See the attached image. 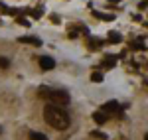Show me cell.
<instances>
[{"mask_svg": "<svg viewBox=\"0 0 148 140\" xmlns=\"http://www.w3.org/2000/svg\"><path fill=\"white\" fill-rule=\"evenodd\" d=\"M116 109H119V103H116V101H111V103H107V105L101 107L103 113H107V111H116Z\"/></svg>", "mask_w": 148, "mask_h": 140, "instance_id": "obj_6", "label": "cell"}, {"mask_svg": "<svg viewBox=\"0 0 148 140\" xmlns=\"http://www.w3.org/2000/svg\"><path fill=\"white\" fill-rule=\"evenodd\" d=\"M40 97L47 99L49 105H57V107H63L69 103V95L65 91H56V89H47V87L40 89Z\"/></svg>", "mask_w": 148, "mask_h": 140, "instance_id": "obj_2", "label": "cell"}, {"mask_svg": "<svg viewBox=\"0 0 148 140\" xmlns=\"http://www.w3.org/2000/svg\"><path fill=\"white\" fill-rule=\"evenodd\" d=\"M0 132H2V128H0Z\"/></svg>", "mask_w": 148, "mask_h": 140, "instance_id": "obj_14", "label": "cell"}, {"mask_svg": "<svg viewBox=\"0 0 148 140\" xmlns=\"http://www.w3.org/2000/svg\"><path fill=\"white\" fill-rule=\"evenodd\" d=\"M20 42L22 44H30V46H42V40L34 38V36H24V38H20Z\"/></svg>", "mask_w": 148, "mask_h": 140, "instance_id": "obj_4", "label": "cell"}, {"mask_svg": "<svg viewBox=\"0 0 148 140\" xmlns=\"http://www.w3.org/2000/svg\"><path fill=\"white\" fill-rule=\"evenodd\" d=\"M91 79H93V81H95V83H99V81H103V75H101V73H99V71H95V73H93V75H91Z\"/></svg>", "mask_w": 148, "mask_h": 140, "instance_id": "obj_10", "label": "cell"}, {"mask_svg": "<svg viewBox=\"0 0 148 140\" xmlns=\"http://www.w3.org/2000/svg\"><path fill=\"white\" fill-rule=\"evenodd\" d=\"M44 118L49 126H53L57 130H65L69 126V115L57 105H49L47 103L46 109H44Z\"/></svg>", "mask_w": 148, "mask_h": 140, "instance_id": "obj_1", "label": "cell"}, {"mask_svg": "<svg viewBox=\"0 0 148 140\" xmlns=\"http://www.w3.org/2000/svg\"><path fill=\"white\" fill-rule=\"evenodd\" d=\"M8 65H10V59L8 57H0V67H2V69H6Z\"/></svg>", "mask_w": 148, "mask_h": 140, "instance_id": "obj_9", "label": "cell"}, {"mask_svg": "<svg viewBox=\"0 0 148 140\" xmlns=\"http://www.w3.org/2000/svg\"><path fill=\"white\" fill-rule=\"evenodd\" d=\"M93 120H95L97 124H103V122H107V113H103V111H97V113H93Z\"/></svg>", "mask_w": 148, "mask_h": 140, "instance_id": "obj_5", "label": "cell"}, {"mask_svg": "<svg viewBox=\"0 0 148 140\" xmlns=\"http://www.w3.org/2000/svg\"><path fill=\"white\" fill-rule=\"evenodd\" d=\"M146 6H148V2H140V4H138V8H140V10H144Z\"/></svg>", "mask_w": 148, "mask_h": 140, "instance_id": "obj_12", "label": "cell"}, {"mask_svg": "<svg viewBox=\"0 0 148 140\" xmlns=\"http://www.w3.org/2000/svg\"><path fill=\"white\" fill-rule=\"evenodd\" d=\"M91 136H93V138H99V140H105V138H107V136H105L103 132H99V130H93Z\"/></svg>", "mask_w": 148, "mask_h": 140, "instance_id": "obj_8", "label": "cell"}, {"mask_svg": "<svg viewBox=\"0 0 148 140\" xmlns=\"http://www.w3.org/2000/svg\"><path fill=\"white\" fill-rule=\"evenodd\" d=\"M144 140H148V134H146V136H144Z\"/></svg>", "mask_w": 148, "mask_h": 140, "instance_id": "obj_13", "label": "cell"}, {"mask_svg": "<svg viewBox=\"0 0 148 140\" xmlns=\"http://www.w3.org/2000/svg\"><path fill=\"white\" fill-rule=\"evenodd\" d=\"M109 38H111L113 42H121V36H119V34H114V32H111V34H109Z\"/></svg>", "mask_w": 148, "mask_h": 140, "instance_id": "obj_11", "label": "cell"}, {"mask_svg": "<svg viewBox=\"0 0 148 140\" xmlns=\"http://www.w3.org/2000/svg\"><path fill=\"white\" fill-rule=\"evenodd\" d=\"M30 140H47V136L42 132H30Z\"/></svg>", "mask_w": 148, "mask_h": 140, "instance_id": "obj_7", "label": "cell"}, {"mask_svg": "<svg viewBox=\"0 0 148 140\" xmlns=\"http://www.w3.org/2000/svg\"><path fill=\"white\" fill-rule=\"evenodd\" d=\"M40 67L44 71H49V69H53L56 67V61L51 57H47V55H44V57H40Z\"/></svg>", "mask_w": 148, "mask_h": 140, "instance_id": "obj_3", "label": "cell"}]
</instances>
